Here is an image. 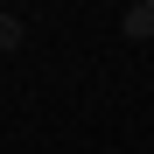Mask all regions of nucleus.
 Returning a JSON list of instances; mask_svg holds the SVG:
<instances>
[{
	"instance_id": "nucleus-2",
	"label": "nucleus",
	"mask_w": 154,
	"mask_h": 154,
	"mask_svg": "<svg viewBox=\"0 0 154 154\" xmlns=\"http://www.w3.org/2000/svg\"><path fill=\"white\" fill-rule=\"evenodd\" d=\"M21 42H28V28H21V14H14V7H0V56H14Z\"/></svg>"
},
{
	"instance_id": "nucleus-1",
	"label": "nucleus",
	"mask_w": 154,
	"mask_h": 154,
	"mask_svg": "<svg viewBox=\"0 0 154 154\" xmlns=\"http://www.w3.org/2000/svg\"><path fill=\"white\" fill-rule=\"evenodd\" d=\"M119 35H126V42H147V35H154V0H133V7L119 14Z\"/></svg>"
}]
</instances>
